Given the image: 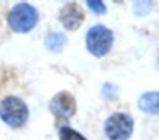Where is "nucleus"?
Listing matches in <instances>:
<instances>
[{
	"label": "nucleus",
	"instance_id": "nucleus-4",
	"mask_svg": "<svg viewBox=\"0 0 159 140\" xmlns=\"http://www.w3.org/2000/svg\"><path fill=\"white\" fill-rule=\"evenodd\" d=\"M10 24L18 32H29L36 25L38 13L36 9L27 3L16 6L10 14Z\"/></svg>",
	"mask_w": 159,
	"mask_h": 140
},
{
	"label": "nucleus",
	"instance_id": "nucleus-7",
	"mask_svg": "<svg viewBox=\"0 0 159 140\" xmlns=\"http://www.w3.org/2000/svg\"><path fill=\"white\" fill-rule=\"evenodd\" d=\"M139 109L144 113L158 115L159 114V92H147L139 100Z\"/></svg>",
	"mask_w": 159,
	"mask_h": 140
},
{
	"label": "nucleus",
	"instance_id": "nucleus-3",
	"mask_svg": "<svg viewBox=\"0 0 159 140\" xmlns=\"http://www.w3.org/2000/svg\"><path fill=\"white\" fill-rule=\"evenodd\" d=\"M0 114L2 118L12 127H20L29 117L26 105L16 98L6 99L0 105Z\"/></svg>",
	"mask_w": 159,
	"mask_h": 140
},
{
	"label": "nucleus",
	"instance_id": "nucleus-8",
	"mask_svg": "<svg viewBox=\"0 0 159 140\" xmlns=\"http://www.w3.org/2000/svg\"><path fill=\"white\" fill-rule=\"evenodd\" d=\"M66 44V37L62 33H53L47 36L46 38V46L49 51L59 53L62 51L64 45Z\"/></svg>",
	"mask_w": 159,
	"mask_h": 140
},
{
	"label": "nucleus",
	"instance_id": "nucleus-10",
	"mask_svg": "<svg viewBox=\"0 0 159 140\" xmlns=\"http://www.w3.org/2000/svg\"><path fill=\"white\" fill-rule=\"evenodd\" d=\"M87 6L91 8V10L93 12H95L96 14H102L106 12V6L104 5L102 1H98V0H89L87 1Z\"/></svg>",
	"mask_w": 159,
	"mask_h": 140
},
{
	"label": "nucleus",
	"instance_id": "nucleus-5",
	"mask_svg": "<svg viewBox=\"0 0 159 140\" xmlns=\"http://www.w3.org/2000/svg\"><path fill=\"white\" fill-rule=\"evenodd\" d=\"M50 111L57 118L68 119L76 111V102L71 93L66 91L59 92L50 102Z\"/></svg>",
	"mask_w": 159,
	"mask_h": 140
},
{
	"label": "nucleus",
	"instance_id": "nucleus-6",
	"mask_svg": "<svg viewBox=\"0 0 159 140\" xmlns=\"http://www.w3.org/2000/svg\"><path fill=\"white\" fill-rule=\"evenodd\" d=\"M59 19L66 30L75 31L84 21V12L77 3L70 2L62 8Z\"/></svg>",
	"mask_w": 159,
	"mask_h": 140
},
{
	"label": "nucleus",
	"instance_id": "nucleus-1",
	"mask_svg": "<svg viewBox=\"0 0 159 140\" xmlns=\"http://www.w3.org/2000/svg\"><path fill=\"white\" fill-rule=\"evenodd\" d=\"M113 43V34L104 25H96L89 30L86 35V46L89 51L95 57H104Z\"/></svg>",
	"mask_w": 159,
	"mask_h": 140
},
{
	"label": "nucleus",
	"instance_id": "nucleus-2",
	"mask_svg": "<svg viewBox=\"0 0 159 140\" xmlns=\"http://www.w3.org/2000/svg\"><path fill=\"white\" fill-rule=\"evenodd\" d=\"M134 127L132 117L124 113H116L107 119L105 131L110 140H128Z\"/></svg>",
	"mask_w": 159,
	"mask_h": 140
},
{
	"label": "nucleus",
	"instance_id": "nucleus-9",
	"mask_svg": "<svg viewBox=\"0 0 159 140\" xmlns=\"http://www.w3.org/2000/svg\"><path fill=\"white\" fill-rule=\"evenodd\" d=\"M59 138L60 140H86V138L70 127H62L59 131Z\"/></svg>",
	"mask_w": 159,
	"mask_h": 140
}]
</instances>
